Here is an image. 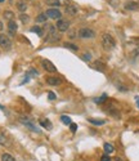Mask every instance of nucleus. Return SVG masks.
<instances>
[{
    "label": "nucleus",
    "instance_id": "obj_1",
    "mask_svg": "<svg viewBox=\"0 0 139 161\" xmlns=\"http://www.w3.org/2000/svg\"><path fill=\"white\" fill-rule=\"evenodd\" d=\"M102 45L106 50H112L116 47V40L111 34H103L102 35Z\"/></svg>",
    "mask_w": 139,
    "mask_h": 161
},
{
    "label": "nucleus",
    "instance_id": "obj_2",
    "mask_svg": "<svg viewBox=\"0 0 139 161\" xmlns=\"http://www.w3.org/2000/svg\"><path fill=\"white\" fill-rule=\"evenodd\" d=\"M57 40H59V34H58V30L55 26H49V30H48V35L45 38L47 43H54Z\"/></svg>",
    "mask_w": 139,
    "mask_h": 161
},
{
    "label": "nucleus",
    "instance_id": "obj_3",
    "mask_svg": "<svg viewBox=\"0 0 139 161\" xmlns=\"http://www.w3.org/2000/svg\"><path fill=\"white\" fill-rule=\"evenodd\" d=\"M79 38L80 39H93L96 36V32H94L92 28H88V27H83L79 30Z\"/></svg>",
    "mask_w": 139,
    "mask_h": 161
},
{
    "label": "nucleus",
    "instance_id": "obj_4",
    "mask_svg": "<svg viewBox=\"0 0 139 161\" xmlns=\"http://www.w3.org/2000/svg\"><path fill=\"white\" fill-rule=\"evenodd\" d=\"M57 30L59 31V32H64V31H67L68 28H70V22L67 19H58L57 21Z\"/></svg>",
    "mask_w": 139,
    "mask_h": 161
},
{
    "label": "nucleus",
    "instance_id": "obj_5",
    "mask_svg": "<svg viewBox=\"0 0 139 161\" xmlns=\"http://www.w3.org/2000/svg\"><path fill=\"white\" fill-rule=\"evenodd\" d=\"M19 121L23 124L25 126H27L28 129H31L32 131H39V129L36 128V125H34V122L30 120V119H27V118H25V116H21L19 118Z\"/></svg>",
    "mask_w": 139,
    "mask_h": 161
},
{
    "label": "nucleus",
    "instance_id": "obj_6",
    "mask_svg": "<svg viewBox=\"0 0 139 161\" xmlns=\"http://www.w3.org/2000/svg\"><path fill=\"white\" fill-rule=\"evenodd\" d=\"M0 47L4 49H9L12 47V41L6 35H0Z\"/></svg>",
    "mask_w": 139,
    "mask_h": 161
},
{
    "label": "nucleus",
    "instance_id": "obj_7",
    "mask_svg": "<svg viewBox=\"0 0 139 161\" xmlns=\"http://www.w3.org/2000/svg\"><path fill=\"white\" fill-rule=\"evenodd\" d=\"M41 64H43V68L45 70V71H48V72H55V71H57L55 66H54L52 62H50L49 60H43Z\"/></svg>",
    "mask_w": 139,
    "mask_h": 161
},
{
    "label": "nucleus",
    "instance_id": "obj_8",
    "mask_svg": "<svg viewBox=\"0 0 139 161\" xmlns=\"http://www.w3.org/2000/svg\"><path fill=\"white\" fill-rule=\"evenodd\" d=\"M47 16L49 17V18H53V19H61V12L58 10V9H54V8H52V9H48L47 10Z\"/></svg>",
    "mask_w": 139,
    "mask_h": 161
},
{
    "label": "nucleus",
    "instance_id": "obj_9",
    "mask_svg": "<svg viewBox=\"0 0 139 161\" xmlns=\"http://www.w3.org/2000/svg\"><path fill=\"white\" fill-rule=\"evenodd\" d=\"M124 8L126 10H138L139 9V4L137 2H133V0H128L124 4Z\"/></svg>",
    "mask_w": 139,
    "mask_h": 161
},
{
    "label": "nucleus",
    "instance_id": "obj_10",
    "mask_svg": "<svg viewBox=\"0 0 139 161\" xmlns=\"http://www.w3.org/2000/svg\"><path fill=\"white\" fill-rule=\"evenodd\" d=\"M47 83L49 85H53V86H57L62 83V80L59 77H55V76H50V77H47Z\"/></svg>",
    "mask_w": 139,
    "mask_h": 161
},
{
    "label": "nucleus",
    "instance_id": "obj_11",
    "mask_svg": "<svg viewBox=\"0 0 139 161\" xmlns=\"http://www.w3.org/2000/svg\"><path fill=\"white\" fill-rule=\"evenodd\" d=\"M8 31H9L10 35L16 34V31H17V23L14 21H9L8 22Z\"/></svg>",
    "mask_w": 139,
    "mask_h": 161
},
{
    "label": "nucleus",
    "instance_id": "obj_12",
    "mask_svg": "<svg viewBox=\"0 0 139 161\" xmlns=\"http://www.w3.org/2000/svg\"><path fill=\"white\" fill-rule=\"evenodd\" d=\"M66 13L70 14V16H75V14H77V6L67 5V6H66Z\"/></svg>",
    "mask_w": 139,
    "mask_h": 161
},
{
    "label": "nucleus",
    "instance_id": "obj_13",
    "mask_svg": "<svg viewBox=\"0 0 139 161\" xmlns=\"http://www.w3.org/2000/svg\"><path fill=\"white\" fill-rule=\"evenodd\" d=\"M17 9H18L19 12H25V10L27 9L26 2H23V0H18V2H17Z\"/></svg>",
    "mask_w": 139,
    "mask_h": 161
},
{
    "label": "nucleus",
    "instance_id": "obj_14",
    "mask_svg": "<svg viewBox=\"0 0 139 161\" xmlns=\"http://www.w3.org/2000/svg\"><path fill=\"white\" fill-rule=\"evenodd\" d=\"M89 122L93 124V125H103L106 124V120H102V119H89Z\"/></svg>",
    "mask_w": 139,
    "mask_h": 161
},
{
    "label": "nucleus",
    "instance_id": "obj_15",
    "mask_svg": "<svg viewBox=\"0 0 139 161\" xmlns=\"http://www.w3.org/2000/svg\"><path fill=\"white\" fill-rule=\"evenodd\" d=\"M48 19V16L45 13H41V14H39L38 17H36V22H38V23H43V22H45Z\"/></svg>",
    "mask_w": 139,
    "mask_h": 161
},
{
    "label": "nucleus",
    "instance_id": "obj_16",
    "mask_svg": "<svg viewBox=\"0 0 139 161\" xmlns=\"http://www.w3.org/2000/svg\"><path fill=\"white\" fill-rule=\"evenodd\" d=\"M61 121L64 124V125H71V119H70V116L62 115V116H61Z\"/></svg>",
    "mask_w": 139,
    "mask_h": 161
},
{
    "label": "nucleus",
    "instance_id": "obj_17",
    "mask_svg": "<svg viewBox=\"0 0 139 161\" xmlns=\"http://www.w3.org/2000/svg\"><path fill=\"white\" fill-rule=\"evenodd\" d=\"M31 31L35 32V34H38L39 36H43V27H40V26H34L31 28Z\"/></svg>",
    "mask_w": 139,
    "mask_h": 161
},
{
    "label": "nucleus",
    "instance_id": "obj_18",
    "mask_svg": "<svg viewBox=\"0 0 139 161\" xmlns=\"http://www.w3.org/2000/svg\"><path fill=\"white\" fill-rule=\"evenodd\" d=\"M113 151H115V148H113V146H112V144L104 143V152H106V153H112Z\"/></svg>",
    "mask_w": 139,
    "mask_h": 161
},
{
    "label": "nucleus",
    "instance_id": "obj_19",
    "mask_svg": "<svg viewBox=\"0 0 139 161\" xmlns=\"http://www.w3.org/2000/svg\"><path fill=\"white\" fill-rule=\"evenodd\" d=\"M4 17L5 19H9V21H13V17H14V13L12 10H5L4 12Z\"/></svg>",
    "mask_w": 139,
    "mask_h": 161
},
{
    "label": "nucleus",
    "instance_id": "obj_20",
    "mask_svg": "<svg viewBox=\"0 0 139 161\" xmlns=\"http://www.w3.org/2000/svg\"><path fill=\"white\" fill-rule=\"evenodd\" d=\"M0 144H2V146H9L10 143H9L8 139H6V137H5V135L0 134Z\"/></svg>",
    "mask_w": 139,
    "mask_h": 161
},
{
    "label": "nucleus",
    "instance_id": "obj_21",
    "mask_svg": "<svg viewBox=\"0 0 139 161\" xmlns=\"http://www.w3.org/2000/svg\"><path fill=\"white\" fill-rule=\"evenodd\" d=\"M47 4L50 6H58L61 5V0H47Z\"/></svg>",
    "mask_w": 139,
    "mask_h": 161
},
{
    "label": "nucleus",
    "instance_id": "obj_22",
    "mask_svg": "<svg viewBox=\"0 0 139 161\" xmlns=\"http://www.w3.org/2000/svg\"><path fill=\"white\" fill-rule=\"evenodd\" d=\"M2 161H14V157L12 155H9V153H4L2 156Z\"/></svg>",
    "mask_w": 139,
    "mask_h": 161
},
{
    "label": "nucleus",
    "instance_id": "obj_23",
    "mask_svg": "<svg viewBox=\"0 0 139 161\" xmlns=\"http://www.w3.org/2000/svg\"><path fill=\"white\" fill-rule=\"evenodd\" d=\"M40 124H41V125H43L44 128H47V129H50V128H52V122L48 121V120H45V119L41 120V121H40Z\"/></svg>",
    "mask_w": 139,
    "mask_h": 161
},
{
    "label": "nucleus",
    "instance_id": "obj_24",
    "mask_svg": "<svg viewBox=\"0 0 139 161\" xmlns=\"http://www.w3.org/2000/svg\"><path fill=\"white\" fill-rule=\"evenodd\" d=\"M64 47H66V48H68V49H71V50H75V52L79 49L77 45H75V44H71V43H64Z\"/></svg>",
    "mask_w": 139,
    "mask_h": 161
},
{
    "label": "nucleus",
    "instance_id": "obj_25",
    "mask_svg": "<svg viewBox=\"0 0 139 161\" xmlns=\"http://www.w3.org/2000/svg\"><path fill=\"white\" fill-rule=\"evenodd\" d=\"M106 98H107V96H102L100 98H96L94 102H96V103H103V102L106 101Z\"/></svg>",
    "mask_w": 139,
    "mask_h": 161
},
{
    "label": "nucleus",
    "instance_id": "obj_26",
    "mask_svg": "<svg viewBox=\"0 0 139 161\" xmlns=\"http://www.w3.org/2000/svg\"><path fill=\"white\" fill-rule=\"evenodd\" d=\"M83 60L84 61H90L92 60V54L90 53H84L83 54Z\"/></svg>",
    "mask_w": 139,
    "mask_h": 161
},
{
    "label": "nucleus",
    "instance_id": "obj_27",
    "mask_svg": "<svg viewBox=\"0 0 139 161\" xmlns=\"http://www.w3.org/2000/svg\"><path fill=\"white\" fill-rule=\"evenodd\" d=\"M48 98H49L50 101H54V99H55V94H54L53 92H49V93H48Z\"/></svg>",
    "mask_w": 139,
    "mask_h": 161
},
{
    "label": "nucleus",
    "instance_id": "obj_28",
    "mask_svg": "<svg viewBox=\"0 0 139 161\" xmlns=\"http://www.w3.org/2000/svg\"><path fill=\"white\" fill-rule=\"evenodd\" d=\"M21 21L23 22V23H26V22L28 21V16H26V14H22V16H21Z\"/></svg>",
    "mask_w": 139,
    "mask_h": 161
},
{
    "label": "nucleus",
    "instance_id": "obj_29",
    "mask_svg": "<svg viewBox=\"0 0 139 161\" xmlns=\"http://www.w3.org/2000/svg\"><path fill=\"white\" fill-rule=\"evenodd\" d=\"M70 128H71V131H74V133H75V131L77 130V125H76V124H72V122H71Z\"/></svg>",
    "mask_w": 139,
    "mask_h": 161
},
{
    "label": "nucleus",
    "instance_id": "obj_30",
    "mask_svg": "<svg viewBox=\"0 0 139 161\" xmlns=\"http://www.w3.org/2000/svg\"><path fill=\"white\" fill-rule=\"evenodd\" d=\"M131 43L135 44V45L139 47V38H134V39H131Z\"/></svg>",
    "mask_w": 139,
    "mask_h": 161
},
{
    "label": "nucleus",
    "instance_id": "obj_31",
    "mask_svg": "<svg viewBox=\"0 0 139 161\" xmlns=\"http://www.w3.org/2000/svg\"><path fill=\"white\" fill-rule=\"evenodd\" d=\"M100 161H111V159H109V156L106 155V156H102L100 157Z\"/></svg>",
    "mask_w": 139,
    "mask_h": 161
},
{
    "label": "nucleus",
    "instance_id": "obj_32",
    "mask_svg": "<svg viewBox=\"0 0 139 161\" xmlns=\"http://www.w3.org/2000/svg\"><path fill=\"white\" fill-rule=\"evenodd\" d=\"M3 28H4V26H3V22H2V21H0V31H2V30H3Z\"/></svg>",
    "mask_w": 139,
    "mask_h": 161
},
{
    "label": "nucleus",
    "instance_id": "obj_33",
    "mask_svg": "<svg viewBox=\"0 0 139 161\" xmlns=\"http://www.w3.org/2000/svg\"><path fill=\"white\" fill-rule=\"evenodd\" d=\"M135 101H137V106H138V108H139V97H137Z\"/></svg>",
    "mask_w": 139,
    "mask_h": 161
},
{
    "label": "nucleus",
    "instance_id": "obj_34",
    "mask_svg": "<svg viewBox=\"0 0 139 161\" xmlns=\"http://www.w3.org/2000/svg\"><path fill=\"white\" fill-rule=\"evenodd\" d=\"M3 2H5V0H0V3H3Z\"/></svg>",
    "mask_w": 139,
    "mask_h": 161
}]
</instances>
